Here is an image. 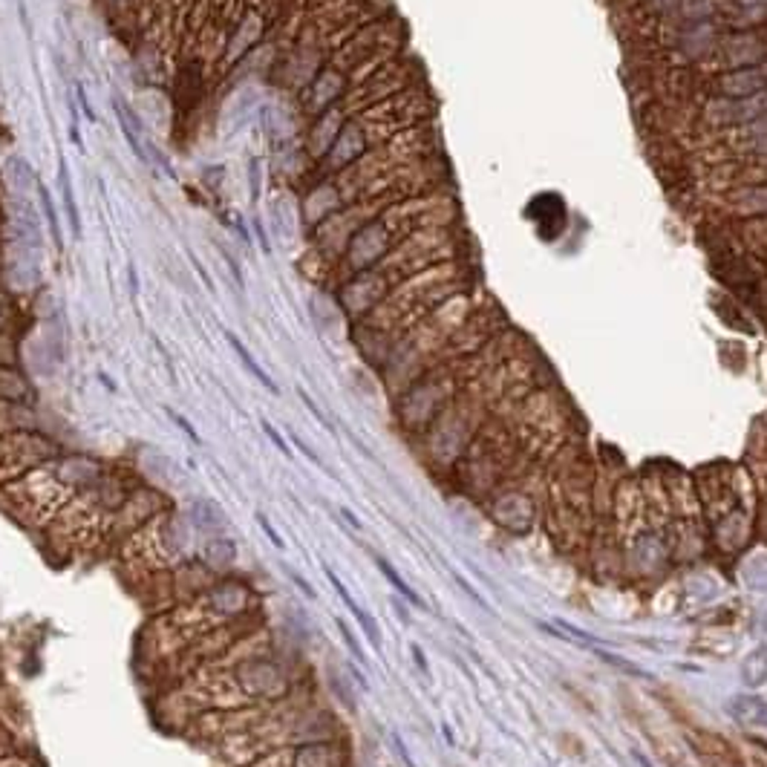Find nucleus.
Returning <instances> with one entry per match:
<instances>
[{
    "label": "nucleus",
    "mask_w": 767,
    "mask_h": 767,
    "mask_svg": "<svg viewBox=\"0 0 767 767\" xmlns=\"http://www.w3.org/2000/svg\"><path fill=\"white\" fill-rule=\"evenodd\" d=\"M545 513L551 537L563 551H577L589 540L592 525V470L580 450L560 447L545 482Z\"/></svg>",
    "instance_id": "obj_1"
},
{
    "label": "nucleus",
    "mask_w": 767,
    "mask_h": 767,
    "mask_svg": "<svg viewBox=\"0 0 767 767\" xmlns=\"http://www.w3.org/2000/svg\"><path fill=\"white\" fill-rule=\"evenodd\" d=\"M695 490L716 545L727 554H739L756 528V513L744 505L747 490H753L747 473L730 465H710L695 476Z\"/></svg>",
    "instance_id": "obj_2"
},
{
    "label": "nucleus",
    "mask_w": 767,
    "mask_h": 767,
    "mask_svg": "<svg viewBox=\"0 0 767 767\" xmlns=\"http://www.w3.org/2000/svg\"><path fill=\"white\" fill-rule=\"evenodd\" d=\"M508 479H516V485H499L494 499H490V513L499 525H505L513 534H528L537 525V497L528 494L534 490V476L511 473Z\"/></svg>",
    "instance_id": "obj_3"
},
{
    "label": "nucleus",
    "mask_w": 767,
    "mask_h": 767,
    "mask_svg": "<svg viewBox=\"0 0 767 767\" xmlns=\"http://www.w3.org/2000/svg\"><path fill=\"white\" fill-rule=\"evenodd\" d=\"M727 713L742 727H767V701L759 695H732L727 701Z\"/></svg>",
    "instance_id": "obj_4"
},
{
    "label": "nucleus",
    "mask_w": 767,
    "mask_h": 767,
    "mask_svg": "<svg viewBox=\"0 0 767 767\" xmlns=\"http://www.w3.org/2000/svg\"><path fill=\"white\" fill-rule=\"evenodd\" d=\"M249 589L239 586V582H220V586H213L208 600L213 609H228V611H242L245 606H249Z\"/></svg>",
    "instance_id": "obj_5"
},
{
    "label": "nucleus",
    "mask_w": 767,
    "mask_h": 767,
    "mask_svg": "<svg viewBox=\"0 0 767 767\" xmlns=\"http://www.w3.org/2000/svg\"><path fill=\"white\" fill-rule=\"evenodd\" d=\"M742 681L747 687H761L767 681V647L753 649L742 663Z\"/></svg>",
    "instance_id": "obj_6"
},
{
    "label": "nucleus",
    "mask_w": 767,
    "mask_h": 767,
    "mask_svg": "<svg viewBox=\"0 0 767 767\" xmlns=\"http://www.w3.org/2000/svg\"><path fill=\"white\" fill-rule=\"evenodd\" d=\"M225 337H228V344L234 347V352L239 355V361L245 363V370H249V373H251V375H254V378H257V381H260V384H263L268 392H278V384H274V381L266 375V370H263V366H260L254 358H251V352L239 344V337H237V335H231V332H225Z\"/></svg>",
    "instance_id": "obj_7"
},
{
    "label": "nucleus",
    "mask_w": 767,
    "mask_h": 767,
    "mask_svg": "<svg viewBox=\"0 0 767 767\" xmlns=\"http://www.w3.org/2000/svg\"><path fill=\"white\" fill-rule=\"evenodd\" d=\"M194 523H197L199 528H205V531L225 525L223 508H220L217 502H211V499H197V502H194Z\"/></svg>",
    "instance_id": "obj_8"
},
{
    "label": "nucleus",
    "mask_w": 767,
    "mask_h": 767,
    "mask_svg": "<svg viewBox=\"0 0 767 767\" xmlns=\"http://www.w3.org/2000/svg\"><path fill=\"white\" fill-rule=\"evenodd\" d=\"M375 566L381 568V574H384V577L389 580V586H392V589H395L398 594H401L404 600H410L413 606H418V609H424V600H421V597H418V594H416V592H413V589L407 586V582H404V577H401V574H398V571H395V568H392V566H389V563H387L384 557H375Z\"/></svg>",
    "instance_id": "obj_9"
},
{
    "label": "nucleus",
    "mask_w": 767,
    "mask_h": 767,
    "mask_svg": "<svg viewBox=\"0 0 767 767\" xmlns=\"http://www.w3.org/2000/svg\"><path fill=\"white\" fill-rule=\"evenodd\" d=\"M205 557H208L211 563H217V566L234 563V557H237V545H234V540H228V537H211V540L205 542Z\"/></svg>",
    "instance_id": "obj_10"
},
{
    "label": "nucleus",
    "mask_w": 767,
    "mask_h": 767,
    "mask_svg": "<svg viewBox=\"0 0 767 767\" xmlns=\"http://www.w3.org/2000/svg\"><path fill=\"white\" fill-rule=\"evenodd\" d=\"M600 661H606V663H611V666H618V669H623V672H629V675H635V678H649V672L647 669H640L637 663H632V661H626V658H621V655H615V652H606V649H592Z\"/></svg>",
    "instance_id": "obj_11"
},
{
    "label": "nucleus",
    "mask_w": 767,
    "mask_h": 767,
    "mask_svg": "<svg viewBox=\"0 0 767 767\" xmlns=\"http://www.w3.org/2000/svg\"><path fill=\"white\" fill-rule=\"evenodd\" d=\"M352 615L358 618V623H361V629L366 632V637H370V643L375 649H381V629H378V623H375V618L370 615V611H363L361 606L352 611Z\"/></svg>",
    "instance_id": "obj_12"
},
{
    "label": "nucleus",
    "mask_w": 767,
    "mask_h": 767,
    "mask_svg": "<svg viewBox=\"0 0 767 767\" xmlns=\"http://www.w3.org/2000/svg\"><path fill=\"white\" fill-rule=\"evenodd\" d=\"M323 571H326V577H329V582H332V589H335V594H337V597H341V600H344V606H347L349 611H355V609H358V603H355V597L349 594V589H347V586H344V582H341V577H337V574H335V571H332L329 566H326Z\"/></svg>",
    "instance_id": "obj_13"
},
{
    "label": "nucleus",
    "mask_w": 767,
    "mask_h": 767,
    "mask_svg": "<svg viewBox=\"0 0 767 767\" xmlns=\"http://www.w3.org/2000/svg\"><path fill=\"white\" fill-rule=\"evenodd\" d=\"M337 632H341V637L347 640V647H349V652L355 655V661H361V663H363L366 658H363V652H361V643L355 640V635H352V629H349V623H344V621H337Z\"/></svg>",
    "instance_id": "obj_14"
},
{
    "label": "nucleus",
    "mask_w": 767,
    "mask_h": 767,
    "mask_svg": "<svg viewBox=\"0 0 767 767\" xmlns=\"http://www.w3.org/2000/svg\"><path fill=\"white\" fill-rule=\"evenodd\" d=\"M389 739H392V750H395V756L404 761V767H416L413 756L407 753V747H404V742H401V735H398V732H389Z\"/></svg>",
    "instance_id": "obj_15"
},
{
    "label": "nucleus",
    "mask_w": 767,
    "mask_h": 767,
    "mask_svg": "<svg viewBox=\"0 0 767 767\" xmlns=\"http://www.w3.org/2000/svg\"><path fill=\"white\" fill-rule=\"evenodd\" d=\"M263 430H266V436H268V439L274 442V447H278V450H280V453H283L286 459H292V450H289V444L283 442V436H280L278 430H274V427H271L268 421H263Z\"/></svg>",
    "instance_id": "obj_16"
},
{
    "label": "nucleus",
    "mask_w": 767,
    "mask_h": 767,
    "mask_svg": "<svg viewBox=\"0 0 767 767\" xmlns=\"http://www.w3.org/2000/svg\"><path fill=\"white\" fill-rule=\"evenodd\" d=\"M257 525H260V528H263V534H266V537H268V542H271V545H274V548H286V542H283V540H280V534H278V531H274V528H271V523H268V519H266V516H263V513H260V516H257Z\"/></svg>",
    "instance_id": "obj_17"
},
{
    "label": "nucleus",
    "mask_w": 767,
    "mask_h": 767,
    "mask_svg": "<svg viewBox=\"0 0 767 767\" xmlns=\"http://www.w3.org/2000/svg\"><path fill=\"white\" fill-rule=\"evenodd\" d=\"M283 571L289 574V580L294 582V586H297V589H300V592H303L306 597H309V600H315V589H312V586H309V582H306V580H303V577H300L297 571H292L289 566H283Z\"/></svg>",
    "instance_id": "obj_18"
},
{
    "label": "nucleus",
    "mask_w": 767,
    "mask_h": 767,
    "mask_svg": "<svg viewBox=\"0 0 767 767\" xmlns=\"http://www.w3.org/2000/svg\"><path fill=\"white\" fill-rule=\"evenodd\" d=\"M168 416H170V418L176 421V427H179V430H185V433L191 436V442H194V444H199V433H197L194 427L188 424V418H182V416H179V413H173V410H168Z\"/></svg>",
    "instance_id": "obj_19"
},
{
    "label": "nucleus",
    "mask_w": 767,
    "mask_h": 767,
    "mask_svg": "<svg viewBox=\"0 0 767 767\" xmlns=\"http://www.w3.org/2000/svg\"><path fill=\"white\" fill-rule=\"evenodd\" d=\"M456 582H459V586H462V592H468V597H473V600H476L482 609H490V606H487V600H485V597H482V594H479V592L470 586V582H468L462 574H456Z\"/></svg>",
    "instance_id": "obj_20"
},
{
    "label": "nucleus",
    "mask_w": 767,
    "mask_h": 767,
    "mask_svg": "<svg viewBox=\"0 0 767 767\" xmlns=\"http://www.w3.org/2000/svg\"><path fill=\"white\" fill-rule=\"evenodd\" d=\"M294 444H297V450H300V453H303L306 459H309V462H312V465H318V468H323V462H320V459H318V453H315V450H309V444H306V442H300L297 436H294Z\"/></svg>",
    "instance_id": "obj_21"
},
{
    "label": "nucleus",
    "mask_w": 767,
    "mask_h": 767,
    "mask_svg": "<svg viewBox=\"0 0 767 767\" xmlns=\"http://www.w3.org/2000/svg\"><path fill=\"white\" fill-rule=\"evenodd\" d=\"M410 649H413V658H416V663H418V669H421L424 675H430V666H427V658H424V652H421V647H418V643H413V647H410Z\"/></svg>",
    "instance_id": "obj_22"
},
{
    "label": "nucleus",
    "mask_w": 767,
    "mask_h": 767,
    "mask_svg": "<svg viewBox=\"0 0 767 767\" xmlns=\"http://www.w3.org/2000/svg\"><path fill=\"white\" fill-rule=\"evenodd\" d=\"M395 603V615L401 618V623H410V615H407V609H404V603L401 600H392Z\"/></svg>",
    "instance_id": "obj_23"
},
{
    "label": "nucleus",
    "mask_w": 767,
    "mask_h": 767,
    "mask_svg": "<svg viewBox=\"0 0 767 767\" xmlns=\"http://www.w3.org/2000/svg\"><path fill=\"white\" fill-rule=\"evenodd\" d=\"M341 513H344V516H347V519H349V523H352V525H355V528H361V523H358V516H355V513H352V511H349V508H344V511H341Z\"/></svg>",
    "instance_id": "obj_24"
}]
</instances>
